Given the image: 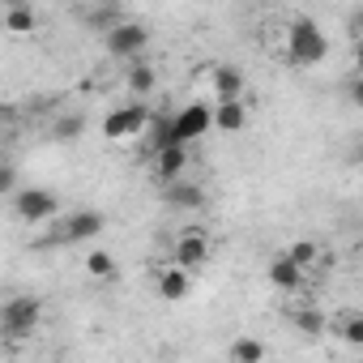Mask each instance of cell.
<instances>
[{
    "label": "cell",
    "instance_id": "cell-1",
    "mask_svg": "<svg viewBox=\"0 0 363 363\" xmlns=\"http://www.w3.org/2000/svg\"><path fill=\"white\" fill-rule=\"evenodd\" d=\"M286 56L295 65H303V69H316L329 56V39H325V30H320L316 18H295L286 26Z\"/></svg>",
    "mask_w": 363,
    "mask_h": 363
},
{
    "label": "cell",
    "instance_id": "cell-2",
    "mask_svg": "<svg viewBox=\"0 0 363 363\" xmlns=\"http://www.w3.org/2000/svg\"><path fill=\"white\" fill-rule=\"evenodd\" d=\"M145 48H150V26H145V22L116 18V22L103 30V52L116 56V60H137V56H145Z\"/></svg>",
    "mask_w": 363,
    "mask_h": 363
},
{
    "label": "cell",
    "instance_id": "cell-3",
    "mask_svg": "<svg viewBox=\"0 0 363 363\" xmlns=\"http://www.w3.org/2000/svg\"><path fill=\"white\" fill-rule=\"evenodd\" d=\"M39 320H43V303L35 295H9L5 308H0V333H5L9 342L30 337L39 329Z\"/></svg>",
    "mask_w": 363,
    "mask_h": 363
},
{
    "label": "cell",
    "instance_id": "cell-4",
    "mask_svg": "<svg viewBox=\"0 0 363 363\" xmlns=\"http://www.w3.org/2000/svg\"><path fill=\"white\" fill-rule=\"evenodd\" d=\"M13 214L30 227L52 223V218H60V197L52 189H18L13 193Z\"/></svg>",
    "mask_w": 363,
    "mask_h": 363
},
{
    "label": "cell",
    "instance_id": "cell-5",
    "mask_svg": "<svg viewBox=\"0 0 363 363\" xmlns=\"http://www.w3.org/2000/svg\"><path fill=\"white\" fill-rule=\"evenodd\" d=\"M145 128H150V111L141 103H124V107L103 116V137L107 141H128V137H137Z\"/></svg>",
    "mask_w": 363,
    "mask_h": 363
},
{
    "label": "cell",
    "instance_id": "cell-6",
    "mask_svg": "<svg viewBox=\"0 0 363 363\" xmlns=\"http://www.w3.org/2000/svg\"><path fill=\"white\" fill-rule=\"evenodd\" d=\"M210 252H214V244H210V235L201 227H184L175 235V244H171V261L184 265V269H201L210 261Z\"/></svg>",
    "mask_w": 363,
    "mask_h": 363
},
{
    "label": "cell",
    "instance_id": "cell-7",
    "mask_svg": "<svg viewBox=\"0 0 363 363\" xmlns=\"http://www.w3.org/2000/svg\"><path fill=\"white\" fill-rule=\"evenodd\" d=\"M210 128H214V107H210V103H189V107H179V111L171 116L175 141H197V137H206Z\"/></svg>",
    "mask_w": 363,
    "mask_h": 363
},
{
    "label": "cell",
    "instance_id": "cell-8",
    "mask_svg": "<svg viewBox=\"0 0 363 363\" xmlns=\"http://www.w3.org/2000/svg\"><path fill=\"white\" fill-rule=\"evenodd\" d=\"M103 227H107V218H103L99 210H73V214H65V218H60L56 240H60V244H82V240L103 235Z\"/></svg>",
    "mask_w": 363,
    "mask_h": 363
},
{
    "label": "cell",
    "instance_id": "cell-9",
    "mask_svg": "<svg viewBox=\"0 0 363 363\" xmlns=\"http://www.w3.org/2000/svg\"><path fill=\"white\" fill-rule=\"evenodd\" d=\"M189 171V141H167L154 150V175L162 179V184H171V179H179Z\"/></svg>",
    "mask_w": 363,
    "mask_h": 363
},
{
    "label": "cell",
    "instance_id": "cell-10",
    "mask_svg": "<svg viewBox=\"0 0 363 363\" xmlns=\"http://www.w3.org/2000/svg\"><path fill=\"white\" fill-rule=\"evenodd\" d=\"M265 278H269L274 291H299V286H303V265H299L291 252H278V257H269Z\"/></svg>",
    "mask_w": 363,
    "mask_h": 363
},
{
    "label": "cell",
    "instance_id": "cell-11",
    "mask_svg": "<svg viewBox=\"0 0 363 363\" xmlns=\"http://www.w3.org/2000/svg\"><path fill=\"white\" fill-rule=\"evenodd\" d=\"M189 291H193V269H184V265L171 261V265L158 274V295H162V299L179 303V299H189Z\"/></svg>",
    "mask_w": 363,
    "mask_h": 363
},
{
    "label": "cell",
    "instance_id": "cell-12",
    "mask_svg": "<svg viewBox=\"0 0 363 363\" xmlns=\"http://www.w3.org/2000/svg\"><path fill=\"white\" fill-rule=\"evenodd\" d=\"M124 86H128V94L133 99H145V94H154L158 90V73H154V65L150 60H128V73H124Z\"/></svg>",
    "mask_w": 363,
    "mask_h": 363
},
{
    "label": "cell",
    "instance_id": "cell-13",
    "mask_svg": "<svg viewBox=\"0 0 363 363\" xmlns=\"http://www.w3.org/2000/svg\"><path fill=\"white\" fill-rule=\"evenodd\" d=\"M214 128H218V133H240V128H248V107H244V99H218V103H214Z\"/></svg>",
    "mask_w": 363,
    "mask_h": 363
},
{
    "label": "cell",
    "instance_id": "cell-14",
    "mask_svg": "<svg viewBox=\"0 0 363 363\" xmlns=\"http://www.w3.org/2000/svg\"><path fill=\"white\" fill-rule=\"evenodd\" d=\"M210 90H214V99H244V73L235 65H218L210 73Z\"/></svg>",
    "mask_w": 363,
    "mask_h": 363
},
{
    "label": "cell",
    "instance_id": "cell-15",
    "mask_svg": "<svg viewBox=\"0 0 363 363\" xmlns=\"http://www.w3.org/2000/svg\"><path fill=\"white\" fill-rule=\"evenodd\" d=\"M162 197H167L171 210H201V206H206V193H201L197 184H184V179H171Z\"/></svg>",
    "mask_w": 363,
    "mask_h": 363
},
{
    "label": "cell",
    "instance_id": "cell-16",
    "mask_svg": "<svg viewBox=\"0 0 363 363\" xmlns=\"http://www.w3.org/2000/svg\"><path fill=\"white\" fill-rule=\"evenodd\" d=\"M35 26H39V13H35L30 0H22V5H5V30L9 35H35Z\"/></svg>",
    "mask_w": 363,
    "mask_h": 363
},
{
    "label": "cell",
    "instance_id": "cell-17",
    "mask_svg": "<svg viewBox=\"0 0 363 363\" xmlns=\"http://www.w3.org/2000/svg\"><path fill=\"white\" fill-rule=\"evenodd\" d=\"M329 329H333L346 346H363V312H342Z\"/></svg>",
    "mask_w": 363,
    "mask_h": 363
},
{
    "label": "cell",
    "instance_id": "cell-18",
    "mask_svg": "<svg viewBox=\"0 0 363 363\" xmlns=\"http://www.w3.org/2000/svg\"><path fill=\"white\" fill-rule=\"evenodd\" d=\"M86 274H90V278L111 282V278L120 274V265H116V257H111L107 248H94V252H86Z\"/></svg>",
    "mask_w": 363,
    "mask_h": 363
},
{
    "label": "cell",
    "instance_id": "cell-19",
    "mask_svg": "<svg viewBox=\"0 0 363 363\" xmlns=\"http://www.w3.org/2000/svg\"><path fill=\"white\" fill-rule=\"evenodd\" d=\"M227 354H231L235 363H261L269 350H265V342H257V337H240V342L227 346Z\"/></svg>",
    "mask_w": 363,
    "mask_h": 363
},
{
    "label": "cell",
    "instance_id": "cell-20",
    "mask_svg": "<svg viewBox=\"0 0 363 363\" xmlns=\"http://www.w3.org/2000/svg\"><path fill=\"white\" fill-rule=\"evenodd\" d=\"M295 329L308 333V337H320V333L329 329V320H325L320 308H299V312H295Z\"/></svg>",
    "mask_w": 363,
    "mask_h": 363
},
{
    "label": "cell",
    "instance_id": "cell-21",
    "mask_svg": "<svg viewBox=\"0 0 363 363\" xmlns=\"http://www.w3.org/2000/svg\"><path fill=\"white\" fill-rule=\"evenodd\" d=\"M286 252H291V257H295V261H299V265H303V269H308V265H316V261H320V248H316V244H312V240H295V244H291V248H286Z\"/></svg>",
    "mask_w": 363,
    "mask_h": 363
},
{
    "label": "cell",
    "instance_id": "cell-22",
    "mask_svg": "<svg viewBox=\"0 0 363 363\" xmlns=\"http://www.w3.org/2000/svg\"><path fill=\"white\" fill-rule=\"evenodd\" d=\"M0 193H18V171H13V162L0 167Z\"/></svg>",
    "mask_w": 363,
    "mask_h": 363
},
{
    "label": "cell",
    "instance_id": "cell-23",
    "mask_svg": "<svg viewBox=\"0 0 363 363\" xmlns=\"http://www.w3.org/2000/svg\"><path fill=\"white\" fill-rule=\"evenodd\" d=\"M346 99H350L354 107H363V73H354V77H350V86H346Z\"/></svg>",
    "mask_w": 363,
    "mask_h": 363
},
{
    "label": "cell",
    "instance_id": "cell-24",
    "mask_svg": "<svg viewBox=\"0 0 363 363\" xmlns=\"http://www.w3.org/2000/svg\"><path fill=\"white\" fill-rule=\"evenodd\" d=\"M77 133H82V120H77V116H73V120H65V124H60V137H77Z\"/></svg>",
    "mask_w": 363,
    "mask_h": 363
},
{
    "label": "cell",
    "instance_id": "cell-25",
    "mask_svg": "<svg viewBox=\"0 0 363 363\" xmlns=\"http://www.w3.org/2000/svg\"><path fill=\"white\" fill-rule=\"evenodd\" d=\"M354 69L363 73V35H359V43H354Z\"/></svg>",
    "mask_w": 363,
    "mask_h": 363
},
{
    "label": "cell",
    "instance_id": "cell-26",
    "mask_svg": "<svg viewBox=\"0 0 363 363\" xmlns=\"http://www.w3.org/2000/svg\"><path fill=\"white\" fill-rule=\"evenodd\" d=\"M103 5H107V9H120V5H128V0H103Z\"/></svg>",
    "mask_w": 363,
    "mask_h": 363
},
{
    "label": "cell",
    "instance_id": "cell-27",
    "mask_svg": "<svg viewBox=\"0 0 363 363\" xmlns=\"http://www.w3.org/2000/svg\"><path fill=\"white\" fill-rule=\"evenodd\" d=\"M5 5H22V0H5Z\"/></svg>",
    "mask_w": 363,
    "mask_h": 363
}]
</instances>
